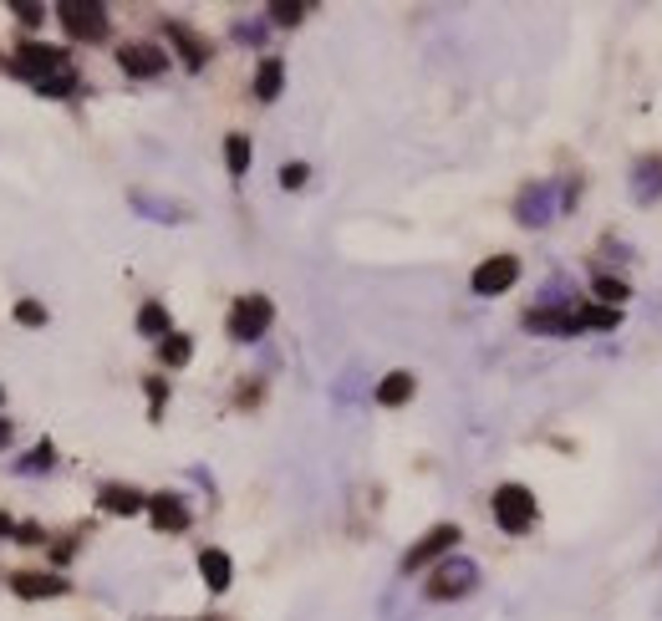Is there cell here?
I'll return each instance as SVG.
<instances>
[{
  "instance_id": "6da1fadb",
  "label": "cell",
  "mask_w": 662,
  "mask_h": 621,
  "mask_svg": "<svg viewBox=\"0 0 662 621\" xmlns=\"http://www.w3.org/2000/svg\"><path fill=\"white\" fill-rule=\"evenodd\" d=\"M11 72H21V77H31L41 87L51 77L72 72V56H67V46H51V41H21L16 56H11Z\"/></svg>"
},
{
  "instance_id": "7a4b0ae2",
  "label": "cell",
  "mask_w": 662,
  "mask_h": 621,
  "mask_svg": "<svg viewBox=\"0 0 662 621\" xmlns=\"http://www.w3.org/2000/svg\"><path fill=\"white\" fill-rule=\"evenodd\" d=\"M474 586H479V566L469 555H444V560H438V571L428 576V596L433 601H459Z\"/></svg>"
},
{
  "instance_id": "3957f363",
  "label": "cell",
  "mask_w": 662,
  "mask_h": 621,
  "mask_svg": "<svg viewBox=\"0 0 662 621\" xmlns=\"http://www.w3.org/2000/svg\"><path fill=\"white\" fill-rule=\"evenodd\" d=\"M494 520H500V530H510V535H525L535 525V494L525 484H500L494 489Z\"/></svg>"
},
{
  "instance_id": "277c9868",
  "label": "cell",
  "mask_w": 662,
  "mask_h": 621,
  "mask_svg": "<svg viewBox=\"0 0 662 621\" xmlns=\"http://www.w3.org/2000/svg\"><path fill=\"white\" fill-rule=\"evenodd\" d=\"M57 21H62L77 41H102V36H107V6H97V0H62V6H57Z\"/></svg>"
},
{
  "instance_id": "5b68a950",
  "label": "cell",
  "mask_w": 662,
  "mask_h": 621,
  "mask_svg": "<svg viewBox=\"0 0 662 621\" xmlns=\"http://www.w3.org/2000/svg\"><path fill=\"white\" fill-rule=\"evenodd\" d=\"M270 321H275V306L265 296H240L235 311H230V336L235 342H260L270 331Z\"/></svg>"
},
{
  "instance_id": "8992f818",
  "label": "cell",
  "mask_w": 662,
  "mask_h": 621,
  "mask_svg": "<svg viewBox=\"0 0 662 621\" xmlns=\"http://www.w3.org/2000/svg\"><path fill=\"white\" fill-rule=\"evenodd\" d=\"M515 280H520V260L515 255H489L474 270V296H505Z\"/></svg>"
},
{
  "instance_id": "52a82bcc",
  "label": "cell",
  "mask_w": 662,
  "mask_h": 621,
  "mask_svg": "<svg viewBox=\"0 0 662 621\" xmlns=\"http://www.w3.org/2000/svg\"><path fill=\"white\" fill-rule=\"evenodd\" d=\"M454 545H459V525H433V530L403 555V571H423L428 560H444Z\"/></svg>"
},
{
  "instance_id": "ba28073f",
  "label": "cell",
  "mask_w": 662,
  "mask_h": 621,
  "mask_svg": "<svg viewBox=\"0 0 662 621\" xmlns=\"http://www.w3.org/2000/svg\"><path fill=\"white\" fill-rule=\"evenodd\" d=\"M118 67L128 77H158L163 67H169V56H163L153 41H128V46H118Z\"/></svg>"
},
{
  "instance_id": "9c48e42d",
  "label": "cell",
  "mask_w": 662,
  "mask_h": 621,
  "mask_svg": "<svg viewBox=\"0 0 662 621\" xmlns=\"http://www.w3.org/2000/svg\"><path fill=\"white\" fill-rule=\"evenodd\" d=\"M163 36H169V41H174V51L184 56V67H189V72H199V67H209V51H214V46H209V41H204L199 31H189L184 21H163Z\"/></svg>"
},
{
  "instance_id": "30bf717a",
  "label": "cell",
  "mask_w": 662,
  "mask_h": 621,
  "mask_svg": "<svg viewBox=\"0 0 662 621\" xmlns=\"http://www.w3.org/2000/svg\"><path fill=\"white\" fill-rule=\"evenodd\" d=\"M11 591L26 596V601H51V596H67V581L57 571H16Z\"/></svg>"
},
{
  "instance_id": "8fae6325",
  "label": "cell",
  "mask_w": 662,
  "mask_h": 621,
  "mask_svg": "<svg viewBox=\"0 0 662 621\" xmlns=\"http://www.w3.org/2000/svg\"><path fill=\"white\" fill-rule=\"evenodd\" d=\"M97 510H107V515H143L148 510V494H138V489H128V484H102L97 489Z\"/></svg>"
},
{
  "instance_id": "7c38bea8",
  "label": "cell",
  "mask_w": 662,
  "mask_h": 621,
  "mask_svg": "<svg viewBox=\"0 0 662 621\" xmlns=\"http://www.w3.org/2000/svg\"><path fill=\"white\" fill-rule=\"evenodd\" d=\"M148 515H153V525H158L163 535L189 530V504H184L179 494H153V499H148Z\"/></svg>"
},
{
  "instance_id": "4fadbf2b",
  "label": "cell",
  "mask_w": 662,
  "mask_h": 621,
  "mask_svg": "<svg viewBox=\"0 0 662 621\" xmlns=\"http://www.w3.org/2000/svg\"><path fill=\"white\" fill-rule=\"evenodd\" d=\"M199 576L219 596V591H230V581H235V560L225 550H199Z\"/></svg>"
},
{
  "instance_id": "5bb4252c",
  "label": "cell",
  "mask_w": 662,
  "mask_h": 621,
  "mask_svg": "<svg viewBox=\"0 0 662 621\" xmlns=\"http://www.w3.org/2000/svg\"><path fill=\"white\" fill-rule=\"evenodd\" d=\"M525 331H545V336H571V331H581V326H576V316H566V311L535 306V311L525 316Z\"/></svg>"
},
{
  "instance_id": "9a60e30c",
  "label": "cell",
  "mask_w": 662,
  "mask_h": 621,
  "mask_svg": "<svg viewBox=\"0 0 662 621\" xmlns=\"http://www.w3.org/2000/svg\"><path fill=\"white\" fill-rule=\"evenodd\" d=\"M281 87H286V62L265 56L260 72H255V97H260V102H275V97H281Z\"/></svg>"
},
{
  "instance_id": "2e32d148",
  "label": "cell",
  "mask_w": 662,
  "mask_h": 621,
  "mask_svg": "<svg viewBox=\"0 0 662 621\" xmlns=\"http://www.w3.org/2000/svg\"><path fill=\"white\" fill-rule=\"evenodd\" d=\"M408 398H413V372H388L377 382V403L382 408H403Z\"/></svg>"
},
{
  "instance_id": "e0dca14e",
  "label": "cell",
  "mask_w": 662,
  "mask_h": 621,
  "mask_svg": "<svg viewBox=\"0 0 662 621\" xmlns=\"http://www.w3.org/2000/svg\"><path fill=\"white\" fill-rule=\"evenodd\" d=\"M189 352H194V336H184V331H169V336L158 342L163 367H184V362H189Z\"/></svg>"
},
{
  "instance_id": "ac0fdd59",
  "label": "cell",
  "mask_w": 662,
  "mask_h": 621,
  "mask_svg": "<svg viewBox=\"0 0 662 621\" xmlns=\"http://www.w3.org/2000/svg\"><path fill=\"white\" fill-rule=\"evenodd\" d=\"M51 464H57V448H51V438H41L26 459H16V474H46Z\"/></svg>"
},
{
  "instance_id": "d6986e66",
  "label": "cell",
  "mask_w": 662,
  "mask_h": 621,
  "mask_svg": "<svg viewBox=\"0 0 662 621\" xmlns=\"http://www.w3.org/2000/svg\"><path fill=\"white\" fill-rule=\"evenodd\" d=\"M138 331H143V336H158V342H163V336H169V311H163L158 301H148V306L138 311Z\"/></svg>"
},
{
  "instance_id": "ffe728a7",
  "label": "cell",
  "mask_w": 662,
  "mask_h": 621,
  "mask_svg": "<svg viewBox=\"0 0 662 621\" xmlns=\"http://www.w3.org/2000/svg\"><path fill=\"white\" fill-rule=\"evenodd\" d=\"M520 219H525V224H545V219H550V189H530V194L520 199Z\"/></svg>"
},
{
  "instance_id": "44dd1931",
  "label": "cell",
  "mask_w": 662,
  "mask_h": 621,
  "mask_svg": "<svg viewBox=\"0 0 662 621\" xmlns=\"http://www.w3.org/2000/svg\"><path fill=\"white\" fill-rule=\"evenodd\" d=\"M138 214H148V219H163V224H174V219H184V209H174V204H163V199H148V194H133L128 199Z\"/></svg>"
},
{
  "instance_id": "7402d4cb",
  "label": "cell",
  "mask_w": 662,
  "mask_h": 621,
  "mask_svg": "<svg viewBox=\"0 0 662 621\" xmlns=\"http://www.w3.org/2000/svg\"><path fill=\"white\" fill-rule=\"evenodd\" d=\"M225 163H230L235 179L250 168V138H245V133H230V138H225Z\"/></svg>"
},
{
  "instance_id": "603a6c76",
  "label": "cell",
  "mask_w": 662,
  "mask_h": 621,
  "mask_svg": "<svg viewBox=\"0 0 662 621\" xmlns=\"http://www.w3.org/2000/svg\"><path fill=\"white\" fill-rule=\"evenodd\" d=\"M622 321V311H612V306H581V316H576V326H601V331H612Z\"/></svg>"
},
{
  "instance_id": "cb8c5ba5",
  "label": "cell",
  "mask_w": 662,
  "mask_h": 621,
  "mask_svg": "<svg viewBox=\"0 0 662 621\" xmlns=\"http://www.w3.org/2000/svg\"><path fill=\"white\" fill-rule=\"evenodd\" d=\"M301 16H306L301 0H275V6H270V21H281V26H296Z\"/></svg>"
},
{
  "instance_id": "d4e9b609",
  "label": "cell",
  "mask_w": 662,
  "mask_h": 621,
  "mask_svg": "<svg viewBox=\"0 0 662 621\" xmlns=\"http://www.w3.org/2000/svg\"><path fill=\"white\" fill-rule=\"evenodd\" d=\"M36 92H41V97H72V92H77V72H62V77H51V82H41Z\"/></svg>"
},
{
  "instance_id": "484cf974",
  "label": "cell",
  "mask_w": 662,
  "mask_h": 621,
  "mask_svg": "<svg viewBox=\"0 0 662 621\" xmlns=\"http://www.w3.org/2000/svg\"><path fill=\"white\" fill-rule=\"evenodd\" d=\"M0 535H6V540H41V530H36V525H16L6 510H0Z\"/></svg>"
},
{
  "instance_id": "4316f807",
  "label": "cell",
  "mask_w": 662,
  "mask_h": 621,
  "mask_svg": "<svg viewBox=\"0 0 662 621\" xmlns=\"http://www.w3.org/2000/svg\"><path fill=\"white\" fill-rule=\"evenodd\" d=\"M16 321L21 326H46V306L41 301H16Z\"/></svg>"
},
{
  "instance_id": "83f0119b",
  "label": "cell",
  "mask_w": 662,
  "mask_h": 621,
  "mask_svg": "<svg viewBox=\"0 0 662 621\" xmlns=\"http://www.w3.org/2000/svg\"><path fill=\"white\" fill-rule=\"evenodd\" d=\"M596 296L601 301H627V286H622V280H612V275H596Z\"/></svg>"
},
{
  "instance_id": "f1b7e54d",
  "label": "cell",
  "mask_w": 662,
  "mask_h": 621,
  "mask_svg": "<svg viewBox=\"0 0 662 621\" xmlns=\"http://www.w3.org/2000/svg\"><path fill=\"white\" fill-rule=\"evenodd\" d=\"M306 179H311V168H306V163H286V168H281V184H286V189H301Z\"/></svg>"
},
{
  "instance_id": "f546056e",
  "label": "cell",
  "mask_w": 662,
  "mask_h": 621,
  "mask_svg": "<svg viewBox=\"0 0 662 621\" xmlns=\"http://www.w3.org/2000/svg\"><path fill=\"white\" fill-rule=\"evenodd\" d=\"M11 11H16V16H21V21H26V26H36V21H41V16H46V11H41V6H31V0H21V6H11Z\"/></svg>"
},
{
  "instance_id": "4dcf8cb0",
  "label": "cell",
  "mask_w": 662,
  "mask_h": 621,
  "mask_svg": "<svg viewBox=\"0 0 662 621\" xmlns=\"http://www.w3.org/2000/svg\"><path fill=\"white\" fill-rule=\"evenodd\" d=\"M163 398H169V387H163L158 377H148V403H153V413L163 408Z\"/></svg>"
},
{
  "instance_id": "1f68e13d",
  "label": "cell",
  "mask_w": 662,
  "mask_h": 621,
  "mask_svg": "<svg viewBox=\"0 0 662 621\" xmlns=\"http://www.w3.org/2000/svg\"><path fill=\"white\" fill-rule=\"evenodd\" d=\"M235 36H240V41H250V46H255V41H260V36H265V26H255V21H245V26H240V31H235Z\"/></svg>"
},
{
  "instance_id": "d6a6232c",
  "label": "cell",
  "mask_w": 662,
  "mask_h": 621,
  "mask_svg": "<svg viewBox=\"0 0 662 621\" xmlns=\"http://www.w3.org/2000/svg\"><path fill=\"white\" fill-rule=\"evenodd\" d=\"M6 443H11V423H6V418H0V448H6Z\"/></svg>"
},
{
  "instance_id": "836d02e7",
  "label": "cell",
  "mask_w": 662,
  "mask_h": 621,
  "mask_svg": "<svg viewBox=\"0 0 662 621\" xmlns=\"http://www.w3.org/2000/svg\"><path fill=\"white\" fill-rule=\"evenodd\" d=\"M0 398H6V387H0Z\"/></svg>"
}]
</instances>
